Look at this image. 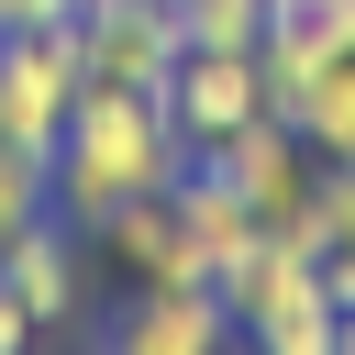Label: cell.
I'll use <instances>...</instances> for the list:
<instances>
[{
  "label": "cell",
  "mask_w": 355,
  "mask_h": 355,
  "mask_svg": "<svg viewBox=\"0 0 355 355\" xmlns=\"http://www.w3.org/2000/svg\"><path fill=\"white\" fill-rule=\"evenodd\" d=\"M178 166H189V144H178V122H166V89H111V78L78 89V111H67L55 155H44L55 211H67L78 233H100V222H111L122 200H144V189H178Z\"/></svg>",
  "instance_id": "obj_1"
},
{
  "label": "cell",
  "mask_w": 355,
  "mask_h": 355,
  "mask_svg": "<svg viewBox=\"0 0 355 355\" xmlns=\"http://www.w3.org/2000/svg\"><path fill=\"white\" fill-rule=\"evenodd\" d=\"M200 166H222V178L255 200V222H266L277 244H300V255H322V244H333V211H322V155L300 144V122L255 111L244 133L200 144Z\"/></svg>",
  "instance_id": "obj_2"
},
{
  "label": "cell",
  "mask_w": 355,
  "mask_h": 355,
  "mask_svg": "<svg viewBox=\"0 0 355 355\" xmlns=\"http://www.w3.org/2000/svg\"><path fill=\"white\" fill-rule=\"evenodd\" d=\"M78 89H89V67H78V33H67V22L0 33V144H33V155H55V133H67Z\"/></svg>",
  "instance_id": "obj_3"
},
{
  "label": "cell",
  "mask_w": 355,
  "mask_h": 355,
  "mask_svg": "<svg viewBox=\"0 0 355 355\" xmlns=\"http://www.w3.org/2000/svg\"><path fill=\"white\" fill-rule=\"evenodd\" d=\"M67 33H78V67L111 78V89H166V67L189 55L178 0H78Z\"/></svg>",
  "instance_id": "obj_4"
},
{
  "label": "cell",
  "mask_w": 355,
  "mask_h": 355,
  "mask_svg": "<svg viewBox=\"0 0 355 355\" xmlns=\"http://www.w3.org/2000/svg\"><path fill=\"white\" fill-rule=\"evenodd\" d=\"M266 111V67L255 55H222V44H189L178 67H166V122H178V144L200 155V144H222V133H244Z\"/></svg>",
  "instance_id": "obj_5"
},
{
  "label": "cell",
  "mask_w": 355,
  "mask_h": 355,
  "mask_svg": "<svg viewBox=\"0 0 355 355\" xmlns=\"http://www.w3.org/2000/svg\"><path fill=\"white\" fill-rule=\"evenodd\" d=\"M133 288H211V266H200V244H189V222H178V200L166 189H144V200H122L100 233H89Z\"/></svg>",
  "instance_id": "obj_6"
},
{
  "label": "cell",
  "mask_w": 355,
  "mask_h": 355,
  "mask_svg": "<svg viewBox=\"0 0 355 355\" xmlns=\"http://www.w3.org/2000/svg\"><path fill=\"white\" fill-rule=\"evenodd\" d=\"M222 344H233L222 288H133L122 322L100 333V355H222Z\"/></svg>",
  "instance_id": "obj_7"
},
{
  "label": "cell",
  "mask_w": 355,
  "mask_h": 355,
  "mask_svg": "<svg viewBox=\"0 0 355 355\" xmlns=\"http://www.w3.org/2000/svg\"><path fill=\"white\" fill-rule=\"evenodd\" d=\"M0 288L55 333V322H78V222L67 211H44V222H22L11 244H0Z\"/></svg>",
  "instance_id": "obj_8"
},
{
  "label": "cell",
  "mask_w": 355,
  "mask_h": 355,
  "mask_svg": "<svg viewBox=\"0 0 355 355\" xmlns=\"http://www.w3.org/2000/svg\"><path fill=\"white\" fill-rule=\"evenodd\" d=\"M166 200H178V222H189V244H200V266H211V277H222V266H244V255H255V233H266V222H255V200H244L222 166H200V155L178 166V189H166Z\"/></svg>",
  "instance_id": "obj_9"
},
{
  "label": "cell",
  "mask_w": 355,
  "mask_h": 355,
  "mask_svg": "<svg viewBox=\"0 0 355 355\" xmlns=\"http://www.w3.org/2000/svg\"><path fill=\"white\" fill-rule=\"evenodd\" d=\"M333 322H344V300H333V277L311 266L266 322H244V344H255V355H333Z\"/></svg>",
  "instance_id": "obj_10"
},
{
  "label": "cell",
  "mask_w": 355,
  "mask_h": 355,
  "mask_svg": "<svg viewBox=\"0 0 355 355\" xmlns=\"http://www.w3.org/2000/svg\"><path fill=\"white\" fill-rule=\"evenodd\" d=\"M300 144H311L322 166H355V44L322 55V78H311V100H300Z\"/></svg>",
  "instance_id": "obj_11"
},
{
  "label": "cell",
  "mask_w": 355,
  "mask_h": 355,
  "mask_svg": "<svg viewBox=\"0 0 355 355\" xmlns=\"http://www.w3.org/2000/svg\"><path fill=\"white\" fill-rule=\"evenodd\" d=\"M266 44L300 55V67H322V55L355 44V0H266Z\"/></svg>",
  "instance_id": "obj_12"
},
{
  "label": "cell",
  "mask_w": 355,
  "mask_h": 355,
  "mask_svg": "<svg viewBox=\"0 0 355 355\" xmlns=\"http://www.w3.org/2000/svg\"><path fill=\"white\" fill-rule=\"evenodd\" d=\"M178 33L222 44V55H255L266 44V0H178Z\"/></svg>",
  "instance_id": "obj_13"
},
{
  "label": "cell",
  "mask_w": 355,
  "mask_h": 355,
  "mask_svg": "<svg viewBox=\"0 0 355 355\" xmlns=\"http://www.w3.org/2000/svg\"><path fill=\"white\" fill-rule=\"evenodd\" d=\"M55 211V178H44V155L33 144H0V244L22 233V222H44Z\"/></svg>",
  "instance_id": "obj_14"
},
{
  "label": "cell",
  "mask_w": 355,
  "mask_h": 355,
  "mask_svg": "<svg viewBox=\"0 0 355 355\" xmlns=\"http://www.w3.org/2000/svg\"><path fill=\"white\" fill-rule=\"evenodd\" d=\"M33 333H44V322H33V311H22L11 288H0V355H33Z\"/></svg>",
  "instance_id": "obj_15"
},
{
  "label": "cell",
  "mask_w": 355,
  "mask_h": 355,
  "mask_svg": "<svg viewBox=\"0 0 355 355\" xmlns=\"http://www.w3.org/2000/svg\"><path fill=\"white\" fill-rule=\"evenodd\" d=\"M78 0H0V33H33V22H67Z\"/></svg>",
  "instance_id": "obj_16"
},
{
  "label": "cell",
  "mask_w": 355,
  "mask_h": 355,
  "mask_svg": "<svg viewBox=\"0 0 355 355\" xmlns=\"http://www.w3.org/2000/svg\"><path fill=\"white\" fill-rule=\"evenodd\" d=\"M333 355H355V300H344V322H333Z\"/></svg>",
  "instance_id": "obj_17"
}]
</instances>
